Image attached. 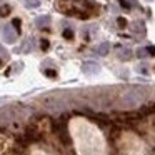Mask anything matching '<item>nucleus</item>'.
Listing matches in <instances>:
<instances>
[{
  "instance_id": "nucleus-1",
  "label": "nucleus",
  "mask_w": 155,
  "mask_h": 155,
  "mask_svg": "<svg viewBox=\"0 0 155 155\" xmlns=\"http://www.w3.org/2000/svg\"><path fill=\"white\" fill-rule=\"evenodd\" d=\"M45 22H48V18H40V20H37V25H38V27H42V25H44L45 24Z\"/></svg>"
}]
</instances>
